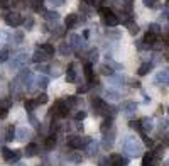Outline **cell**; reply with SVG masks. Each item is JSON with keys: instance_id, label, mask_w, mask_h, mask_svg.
Masks as SVG:
<instances>
[{"instance_id": "obj_7", "label": "cell", "mask_w": 169, "mask_h": 166, "mask_svg": "<svg viewBox=\"0 0 169 166\" xmlns=\"http://www.w3.org/2000/svg\"><path fill=\"white\" fill-rule=\"evenodd\" d=\"M157 37L159 36H154V34H151V32H147V34L144 36V39H142V44L146 48H152V46H154V43L157 41Z\"/></svg>"}, {"instance_id": "obj_31", "label": "cell", "mask_w": 169, "mask_h": 166, "mask_svg": "<svg viewBox=\"0 0 169 166\" xmlns=\"http://www.w3.org/2000/svg\"><path fill=\"white\" fill-rule=\"evenodd\" d=\"M47 100H49V97L46 93H41L37 98H36V103H37V105H44V103H47Z\"/></svg>"}, {"instance_id": "obj_45", "label": "cell", "mask_w": 169, "mask_h": 166, "mask_svg": "<svg viewBox=\"0 0 169 166\" xmlns=\"http://www.w3.org/2000/svg\"><path fill=\"white\" fill-rule=\"evenodd\" d=\"M107 34H108L110 37H115V39H117V37L120 36V32H118V31H108V32H107Z\"/></svg>"}, {"instance_id": "obj_50", "label": "cell", "mask_w": 169, "mask_h": 166, "mask_svg": "<svg viewBox=\"0 0 169 166\" xmlns=\"http://www.w3.org/2000/svg\"><path fill=\"white\" fill-rule=\"evenodd\" d=\"M83 3H88V5H95V0H81Z\"/></svg>"}, {"instance_id": "obj_24", "label": "cell", "mask_w": 169, "mask_h": 166, "mask_svg": "<svg viewBox=\"0 0 169 166\" xmlns=\"http://www.w3.org/2000/svg\"><path fill=\"white\" fill-rule=\"evenodd\" d=\"M36 105H37L36 100H26V102H24V107H26V110L29 112V114H32V110L36 109Z\"/></svg>"}, {"instance_id": "obj_15", "label": "cell", "mask_w": 169, "mask_h": 166, "mask_svg": "<svg viewBox=\"0 0 169 166\" xmlns=\"http://www.w3.org/2000/svg\"><path fill=\"white\" fill-rule=\"evenodd\" d=\"M137 110V103L135 102H125L123 103V112L125 114H132V112Z\"/></svg>"}, {"instance_id": "obj_34", "label": "cell", "mask_w": 169, "mask_h": 166, "mask_svg": "<svg viewBox=\"0 0 169 166\" xmlns=\"http://www.w3.org/2000/svg\"><path fill=\"white\" fill-rule=\"evenodd\" d=\"M54 146H56V136H49V137L46 139V148L52 149Z\"/></svg>"}, {"instance_id": "obj_40", "label": "cell", "mask_w": 169, "mask_h": 166, "mask_svg": "<svg viewBox=\"0 0 169 166\" xmlns=\"http://www.w3.org/2000/svg\"><path fill=\"white\" fill-rule=\"evenodd\" d=\"M47 2L51 3L52 7H61V5H63V3L66 2V0H47Z\"/></svg>"}, {"instance_id": "obj_33", "label": "cell", "mask_w": 169, "mask_h": 166, "mask_svg": "<svg viewBox=\"0 0 169 166\" xmlns=\"http://www.w3.org/2000/svg\"><path fill=\"white\" fill-rule=\"evenodd\" d=\"M47 85H49V80H47V78L46 76H41L39 78V80H37V86H39V88H47Z\"/></svg>"}, {"instance_id": "obj_4", "label": "cell", "mask_w": 169, "mask_h": 166, "mask_svg": "<svg viewBox=\"0 0 169 166\" xmlns=\"http://www.w3.org/2000/svg\"><path fill=\"white\" fill-rule=\"evenodd\" d=\"M32 60H34L36 63L39 65V63H46V61L49 60V56H47V54H46V53H44L41 48H37V49L34 51V54H32Z\"/></svg>"}, {"instance_id": "obj_5", "label": "cell", "mask_w": 169, "mask_h": 166, "mask_svg": "<svg viewBox=\"0 0 169 166\" xmlns=\"http://www.w3.org/2000/svg\"><path fill=\"white\" fill-rule=\"evenodd\" d=\"M110 161L113 163V166H127L129 164V159L120 156V154H112L110 156Z\"/></svg>"}, {"instance_id": "obj_38", "label": "cell", "mask_w": 169, "mask_h": 166, "mask_svg": "<svg viewBox=\"0 0 169 166\" xmlns=\"http://www.w3.org/2000/svg\"><path fill=\"white\" fill-rule=\"evenodd\" d=\"M7 60H9V51L2 49V51H0V63H5Z\"/></svg>"}, {"instance_id": "obj_37", "label": "cell", "mask_w": 169, "mask_h": 166, "mask_svg": "<svg viewBox=\"0 0 169 166\" xmlns=\"http://www.w3.org/2000/svg\"><path fill=\"white\" fill-rule=\"evenodd\" d=\"M22 41H24V32H15V34H14V43L15 44H20V43H22Z\"/></svg>"}, {"instance_id": "obj_19", "label": "cell", "mask_w": 169, "mask_h": 166, "mask_svg": "<svg viewBox=\"0 0 169 166\" xmlns=\"http://www.w3.org/2000/svg\"><path fill=\"white\" fill-rule=\"evenodd\" d=\"M15 139V127L14 126H9L7 127V134H5V141H14Z\"/></svg>"}, {"instance_id": "obj_44", "label": "cell", "mask_w": 169, "mask_h": 166, "mask_svg": "<svg viewBox=\"0 0 169 166\" xmlns=\"http://www.w3.org/2000/svg\"><path fill=\"white\" fill-rule=\"evenodd\" d=\"M85 117H86V112H83V110H81V112H78V114L75 115V119H76V120H83Z\"/></svg>"}, {"instance_id": "obj_43", "label": "cell", "mask_w": 169, "mask_h": 166, "mask_svg": "<svg viewBox=\"0 0 169 166\" xmlns=\"http://www.w3.org/2000/svg\"><path fill=\"white\" fill-rule=\"evenodd\" d=\"M90 60H95V61L98 60V51L97 49H92V51H90Z\"/></svg>"}, {"instance_id": "obj_23", "label": "cell", "mask_w": 169, "mask_h": 166, "mask_svg": "<svg viewBox=\"0 0 169 166\" xmlns=\"http://www.w3.org/2000/svg\"><path fill=\"white\" fill-rule=\"evenodd\" d=\"M22 24H24V27H26L27 31H31V29L34 27V17H32V15H29L27 19L22 20Z\"/></svg>"}, {"instance_id": "obj_6", "label": "cell", "mask_w": 169, "mask_h": 166, "mask_svg": "<svg viewBox=\"0 0 169 166\" xmlns=\"http://www.w3.org/2000/svg\"><path fill=\"white\" fill-rule=\"evenodd\" d=\"M103 24H107V26H110V27H115V26H118V17L113 14H108V15H103Z\"/></svg>"}, {"instance_id": "obj_8", "label": "cell", "mask_w": 169, "mask_h": 166, "mask_svg": "<svg viewBox=\"0 0 169 166\" xmlns=\"http://www.w3.org/2000/svg\"><path fill=\"white\" fill-rule=\"evenodd\" d=\"M64 24H66V27H68V29H73L78 24V15L76 14H68V15H66V19H64Z\"/></svg>"}, {"instance_id": "obj_32", "label": "cell", "mask_w": 169, "mask_h": 166, "mask_svg": "<svg viewBox=\"0 0 169 166\" xmlns=\"http://www.w3.org/2000/svg\"><path fill=\"white\" fill-rule=\"evenodd\" d=\"M142 131H151L152 129V120L151 119H142Z\"/></svg>"}, {"instance_id": "obj_30", "label": "cell", "mask_w": 169, "mask_h": 166, "mask_svg": "<svg viewBox=\"0 0 169 166\" xmlns=\"http://www.w3.org/2000/svg\"><path fill=\"white\" fill-rule=\"evenodd\" d=\"M139 31H141V27H139L137 24H134V22H130V24H129V32H130L132 36H137V34H139Z\"/></svg>"}, {"instance_id": "obj_3", "label": "cell", "mask_w": 169, "mask_h": 166, "mask_svg": "<svg viewBox=\"0 0 169 166\" xmlns=\"http://www.w3.org/2000/svg\"><path fill=\"white\" fill-rule=\"evenodd\" d=\"M125 151L130 156H139L141 154V144H135L134 141H127L125 143Z\"/></svg>"}, {"instance_id": "obj_41", "label": "cell", "mask_w": 169, "mask_h": 166, "mask_svg": "<svg viewBox=\"0 0 169 166\" xmlns=\"http://www.w3.org/2000/svg\"><path fill=\"white\" fill-rule=\"evenodd\" d=\"M142 2H144V5H146V7H151V9L157 5V3H156L157 0H142Z\"/></svg>"}, {"instance_id": "obj_36", "label": "cell", "mask_w": 169, "mask_h": 166, "mask_svg": "<svg viewBox=\"0 0 169 166\" xmlns=\"http://www.w3.org/2000/svg\"><path fill=\"white\" fill-rule=\"evenodd\" d=\"M93 154H97V144H95L93 141H90V144H88V156H93Z\"/></svg>"}, {"instance_id": "obj_14", "label": "cell", "mask_w": 169, "mask_h": 166, "mask_svg": "<svg viewBox=\"0 0 169 166\" xmlns=\"http://www.w3.org/2000/svg\"><path fill=\"white\" fill-rule=\"evenodd\" d=\"M63 105H64V102H63V100H56L54 103H52V107H51V115L57 117V114H59V110L63 109Z\"/></svg>"}, {"instance_id": "obj_47", "label": "cell", "mask_w": 169, "mask_h": 166, "mask_svg": "<svg viewBox=\"0 0 169 166\" xmlns=\"http://www.w3.org/2000/svg\"><path fill=\"white\" fill-rule=\"evenodd\" d=\"M69 159H71V161H76V163H80V161H81V156H78V154H71V156H69Z\"/></svg>"}, {"instance_id": "obj_18", "label": "cell", "mask_w": 169, "mask_h": 166, "mask_svg": "<svg viewBox=\"0 0 169 166\" xmlns=\"http://www.w3.org/2000/svg\"><path fill=\"white\" fill-rule=\"evenodd\" d=\"M112 146H113V136L110 134V136H105L103 137V149H112Z\"/></svg>"}, {"instance_id": "obj_49", "label": "cell", "mask_w": 169, "mask_h": 166, "mask_svg": "<svg viewBox=\"0 0 169 166\" xmlns=\"http://www.w3.org/2000/svg\"><path fill=\"white\" fill-rule=\"evenodd\" d=\"M0 7L7 9V7H9V0H0Z\"/></svg>"}, {"instance_id": "obj_20", "label": "cell", "mask_w": 169, "mask_h": 166, "mask_svg": "<svg viewBox=\"0 0 169 166\" xmlns=\"http://www.w3.org/2000/svg\"><path fill=\"white\" fill-rule=\"evenodd\" d=\"M29 136H31V132H29L26 127H20V129L17 131V139H20V141H24V139H27Z\"/></svg>"}, {"instance_id": "obj_26", "label": "cell", "mask_w": 169, "mask_h": 166, "mask_svg": "<svg viewBox=\"0 0 169 166\" xmlns=\"http://www.w3.org/2000/svg\"><path fill=\"white\" fill-rule=\"evenodd\" d=\"M110 127H112V117H108V119L103 120V124H102L100 131H102V132H107V131L110 129Z\"/></svg>"}, {"instance_id": "obj_16", "label": "cell", "mask_w": 169, "mask_h": 166, "mask_svg": "<svg viewBox=\"0 0 169 166\" xmlns=\"http://www.w3.org/2000/svg\"><path fill=\"white\" fill-rule=\"evenodd\" d=\"M41 49H42V51L46 53L47 56H52V54H54V51H56V49H54V46H52L51 43H44L42 46H41Z\"/></svg>"}, {"instance_id": "obj_28", "label": "cell", "mask_w": 169, "mask_h": 166, "mask_svg": "<svg viewBox=\"0 0 169 166\" xmlns=\"http://www.w3.org/2000/svg\"><path fill=\"white\" fill-rule=\"evenodd\" d=\"M59 53H61L63 56H68L69 53H71V48H69V44H66V43L61 44V46H59Z\"/></svg>"}, {"instance_id": "obj_35", "label": "cell", "mask_w": 169, "mask_h": 166, "mask_svg": "<svg viewBox=\"0 0 169 166\" xmlns=\"http://www.w3.org/2000/svg\"><path fill=\"white\" fill-rule=\"evenodd\" d=\"M129 126L132 127V129H135V131H142V122L141 120H130Z\"/></svg>"}, {"instance_id": "obj_2", "label": "cell", "mask_w": 169, "mask_h": 166, "mask_svg": "<svg viewBox=\"0 0 169 166\" xmlns=\"http://www.w3.org/2000/svg\"><path fill=\"white\" fill-rule=\"evenodd\" d=\"M5 22H7V26H10V27H17V26H20L22 24V15L19 14V12H9V14L5 15Z\"/></svg>"}, {"instance_id": "obj_27", "label": "cell", "mask_w": 169, "mask_h": 166, "mask_svg": "<svg viewBox=\"0 0 169 166\" xmlns=\"http://www.w3.org/2000/svg\"><path fill=\"white\" fill-rule=\"evenodd\" d=\"M100 73H102V75H105V76H112V75H113V70L110 68L108 65H103V66L100 68Z\"/></svg>"}, {"instance_id": "obj_13", "label": "cell", "mask_w": 169, "mask_h": 166, "mask_svg": "<svg viewBox=\"0 0 169 166\" xmlns=\"http://www.w3.org/2000/svg\"><path fill=\"white\" fill-rule=\"evenodd\" d=\"M80 44H81V37L78 36V34H71V36H69V48L78 49V48H80Z\"/></svg>"}, {"instance_id": "obj_42", "label": "cell", "mask_w": 169, "mask_h": 166, "mask_svg": "<svg viewBox=\"0 0 169 166\" xmlns=\"http://www.w3.org/2000/svg\"><path fill=\"white\" fill-rule=\"evenodd\" d=\"M90 90L88 85H78V93H86Z\"/></svg>"}, {"instance_id": "obj_25", "label": "cell", "mask_w": 169, "mask_h": 166, "mask_svg": "<svg viewBox=\"0 0 169 166\" xmlns=\"http://www.w3.org/2000/svg\"><path fill=\"white\" fill-rule=\"evenodd\" d=\"M64 103H66V107H68V109H69V107H76V105H78V98L73 97V95H69V97L66 98Z\"/></svg>"}, {"instance_id": "obj_9", "label": "cell", "mask_w": 169, "mask_h": 166, "mask_svg": "<svg viewBox=\"0 0 169 166\" xmlns=\"http://www.w3.org/2000/svg\"><path fill=\"white\" fill-rule=\"evenodd\" d=\"M66 81H68V83H75V81H76V70H75V65H69V66H68Z\"/></svg>"}, {"instance_id": "obj_21", "label": "cell", "mask_w": 169, "mask_h": 166, "mask_svg": "<svg viewBox=\"0 0 169 166\" xmlns=\"http://www.w3.org/2000/svg\"><path fill=\"white\" fill-rule=\"evenodd\" d=\"M147 32H151V34H154V36H159L161 34V26L156 24V22H152V24H149V31Z\"/></svg>"}, {"instance_id": "obj_39", "label": "cell", "mask_w": 169, "mask_h": 166, "mask_svg": "<svg viewBox=\"0 0 169 166\" xmlns=\"http://www.w3.org/2000/svg\"><path fill=\"white\" fill-rule=\"evenodd\" d=\"M107 97H108V98H112V100H117V98H120V95H118V92L108 90V92H107Z\"/></svg>"}, {"instance_id": "obj_10", "label": "cell", "mask_w": 169, "mask_h": 166, "mask_svg": "<svg viewBox=\"0 0 169 166\" xmlns=\"http://www.w3.org/2000/svg\"><path fill=\"white\" fill-rule=\"evenodd\" d=\"M83 70H85V78H86L88 81H92L93 78H95V70H93V65H92V63H86Z\"/></svg>"}, {"instance_id": "obj_17", "label": "cell", "mask_w": 169, "mask_h": 166, "mask_svg": "<svg viewBox=\"0 0 169 166\" xmlns=\"http://www.w3.org/2000/svg\"><path fill=\"white\" fill-rule=\"evenodd\" d=\"M152 70V63H144V65H141V68H139V75H141V76H144V75H147Z\"/></svg>"}, {"instance_id": "obj_11", "label": "cell", "mask_w": 169, "mask_h": 166, "mask_svg": "<svg viewBox=\"0 0 169 166\" xmlns=\"http://www.w3.org/2000/svg\"><path fill=\"white\" fill-rule=\"evenodd\" d=\"M2 151V158L5 161H10V163H14V154H15V151H12V149H9V148H2L0 149Z\"/></svg>"}, {"instance_id": "obj_48", "label": "cell", "mask_w": 169, "mask_h": 166, "mask_svg": "<svg viewBox=\"0 0 169 166\" xmlns=\"http://www.w3.org/2000/svg\"><path fill=\"white\" fill-rule=\"evenodd\" d=\"M129 85H130V86H135V88H139V86H141V81H137V80H130Z\"/></svg>"}, {"instance_id": "obj_46", "label": "cell", "mask_w": 169, "mask_h": 166, "mask_svg": "<svg viewBox=\"0 0 169 166\" xmlns=\"http://www.w3.org/2000/svg\"><path fill=\"white\" fill-rule=\"evenodd\" d=\"M9 115V110L7 109H0V119H5Z\"/></svg>"}, {"instance_id": "obj_22", "label": "cell", "mask_w": 169, "mask_h": 166, "mask_svg": "<svg viewBox=\"0 0 169 166\" xmlns=\"http://www.w3.org/2000/svg\"><path fill=\"white\" fill-rule=\"evenodd\" d=\"M44 19H46V20H57V19H59V14H57L56 10L54 12H52V10L44 12Z\"/></svg>"}, {"instance_id": "obj_29", "label": "cell", "mask_w": 169, "mask_h": 166, "mask_svg": "<svg viewBox=\"0 0 169 166\" xmlns=\"http://www.w3.org/2000/svg\"><path fill=\"white\" fill-rule=\"evenodd\" d=\"M12 105V98L10 97H5L0 100V109H9V107Z\"/></svg>"}, {"instance_id": "obj_12", "label": "cell", "mask_w": 169, "mask_h": 166, "mask_svg": "<svg viewBox=\"0 0 169 166\" xmlns=\"http://www.w3.org/2000/svg\"><path fill=\"white\" fill-rule=\"evenodd\" d=\"M37 151H39L37 144L31 143V144H29V146L26 148V151H24V153H26V156H27V158H34L36 154H37Z\"/></svg>"}, {"instance_id": "obj_1", "label": "cell", "mask_w": 169, "mask_h": 166, "mask_svg": "<svg viewBox=\"0 0 169 166\" xmlns=\"http://www.w3.org/2000/svg\"><path fill=\"white\" fill-rule=\"evenodd\" d=\"M90 139L88 136H83V137H69L68 139V146L71 148V149H80V148H83V146H86V144H90Z\"/></svg>"}]
</instances>
